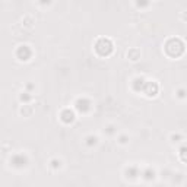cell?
Wrapping results in <instances>:
<instances>
[{"label": "cell", "instance_id": "cell-8", "mask_svg": "<svg viewBox=\"0 0 187 187\" xmlns=\"http://www.w3.org/2000/svg\"><path fill=\"white\" fill-rule=\"evenodd\" d=\"M127 57H129L130 60L136 62L137 59H140V51L137 50V48H130V50H129V53H127Z\"/></svg>", "mask_w": 187, "mask_h": 187}, {"label": "cell", "instance_id": "cell-9", "mask_svg": "<svg viewBox=\"0 0 187 187\" xmlns=\"http://www.w3.org/2000/svg\"><path fill=\"white\" fill-rule=\"evenodd\" d=\"M32 111H34L32 105H23V107L21 108V114H22L23 117H29V116L32 114Z\"/></svg>", "mask_w": 187, "mask_h": 187}, {"label": "cell", "instance_id": "cell-6", "mask_svg": "<svg viewBox=\"0 0 187 187\" xmlns=\"http://www.w3.org/2000/svg\"><path fill=\"white\" fill-rule=\"evenodd\" d=\"M12 162H13V165H16V167H23L25 162H26V159H25L23 155H16V156H13Z\"/></svg>", "mask_w": 187, "mask_h": 187}, {"label": "cell", "instance_id": "cell-19", "mask_svg": "<svg viewBox=\"0 0 187 187\" xmlns=\"http://www.w3.org/2000/svg\"><path fill=\"white\" fill-rule=\"evenodd\" d=\"M31 22H32V19H31V18H26V19H25V25H26V26H29V28L32 26V23H31Z\"/></svg>", "mask_w": 187, "mask_h": 187}, {"label": "cell", "instance_id": "cell-21", "mask_svg": "<svg viewBox=\"0 0 187 187\" xmlns=\"http://www.w3.org/2000/svg\"><path fill=\"white\" fill-rule=\"evenodd\" d=\"M180 137H181L180 135H175V136H172L171 139H172V142H178V139H180Z\"/></svg>", "mask_w": 187, "mask_h": 187}, {"label": "cell", "instance_id": "cell-22", "mask_svg": "<svg viewBox=\"0 0 187 187\" xmlns=\"http://www.w3.org/2000/svg\"><path fill=\"white\" fill-rule=\"evenodd\" d=\"M40 1H41L43 4H50L51 3V0H40Z\"/></svg>", "mask_w": 187, "mask_h": 187}, {"label": "cell", "instance_id": "cell-13", "mask_svg": "<svg viewBox=\"0 0 187 187\" xmlns=\"http://www.w3.org/2000/svg\"><path fill=\"white\" fill-rule=\"evenodd\" d=\"M143 174H145V178H146V180H151V178H153V175H155V172L151 170H146Z\"/></svg>", "mask_w": 187, "mask_h": 187}, {"label": "cell", "instance_id": "cell-7", "mask_svg": "<svg viewBox=\"0 0 187 187\" xmlns=\"http://www.w3.org/2000/svg\"><path fill=\"white\" fill-rule=\"evenodd\" d=\"M76 108L81 110V111L89 110V101H86V100H78L76 101Z\"/></svg>", "mask_w": 187, "mask_h": 187}, {"label": "cell", "instance_id": "cell-4", "mask_svg": "<svg viewBox=\"0 0 187 187\" xmlns=\"http://www.w3.org/2000/svg\"><path fill=\"white\" fill-rule=\"evenodd\" d=\"M31 54H32V53H31V50H29L26 45H21L16 51V56L21 60H28V59L31 57Z\"/></svg>", "mask_w": 187, "mask_h": 187}, {"label": "cell", "instance_id": "cell-14", "mask_svg": "<svg viewBox=\"0 0 187 187\" xmlns=\"http://www.w3.org/2000/svg\"><path fill=\"white\" fill-rule=\"evenodd\" d=\"M177 95H178V98H186V97H187V91H186V89H178Z\"/></svg>", "mask_w": 187, "mask_h": 187}, {"label": "cell", "instance_id": "cell-16", "mask_svg": "<svg viewBox=\"0 0 187 187\" xmlns=\"http://www.w3.org/2000/svg\"><path fill=\"white\" fill-rule=\"evenodd\" d=\"M60 164H62V162L57 161V159H53V161H51V167H53V168H60Z\"/></svg>", "mask_w": 187, "mask_h": 187}, {"label": "cell", "instance_id": "cell-3", "mask_svg": "<svg viewBox=\"0 0 187 187\" xmlns=\"http://www.w3.org/2000/svg\"><path fill=\"white\" fill-rule=\"evenodd\" d=\"M143 92L148 97H155L158 94V84L156 82H146L143 86Z\"/></svg>", "mask_w": 187, "mask_h": 187}, {"label": "cell", "instance_id": "cell-11", "mask_svg": "<svg viewBox=\"0 0 187 187\" xmlns=\"http://www.w3.org/2000/svg\"><path fill=\"white\" fill-rule=\"evenodd\" d=\"M180 158H181L184 162H187V146H183V148L180 149Z\"/></svg>", "mask_w": 187, "mask_h": 187}, {"label": "cell", "instance_id": "cell-1", "mask_svg": "<svg viewBox=\"0 0 187 187\" xmlns=\"http://www.w3.org/2000/svg\"><path fill=\"white\" fill-rule=\"evenodd\" d=\"M184 51V43L180 38H170L165 43V53L171 57H178Z\"/></svg>", "mask_w": 187, "mask_h": 187}, {"label": "cell", "instance_id": "cell-10", "mask_svg": "<svg viewBox=\"0 0 187 187\" xmlns=\"http://www.w3.org/2000/svg\"><path fill=\"white\" fill-rule=\"evenodd\" d=\"M145 79L143 78H137V79H135V89L136 91H143V86H145Z\"/></svg>", "mask_w": 187, "mask_h": 187}, {"label": "cell", "instance_id": "cell-2", "mask_svg": "<svg viewBox=\"0 0 187 187\" xmlns=\"http://www.w3.org/2000/svg\"><path fill=\"white\" fill-rule=\"evenodd\" d=\"M95 51L100 56H102V57L111 54V51H113V43H111V40H108V38H100L97 41V44H95Z\"/></svg>", "mask_w": 187, "mask_h": 187}, {"label": "cell", "instance_id": "cell-17", "mask_svg": "<svg viewBox=\"0 0 187 187\" xmlns=\"http://www.w3.org/2000/svg\"><path fill=\"white\" fill-rule=\"evenodd\" d=\"M148 3H149V0H137V4L142 6V7H143V6H148Z\"/></svg>", "mask_w": 187, "mask_h": 187}, {"label": "cell", "instance_id": "cell-20", "mask_svg": "<svg viewBox=\"0 0 187 187\" xmlns=\"http://www.w3.org/2000/svg\"><path fill=\"white\" fill-rule=\"evenodd\" d=\"M119 142H120V143H126V142H127V136H121Z\"/></svg>", "mask_w": 187, "mask_h": 187}, {"label": "cell", "instance_id": "cell-5", "mask_svg": "<svg viewBox=\"0 0 187 187\" xmlns=\"http://www.w3.org/2000/svg\"><path fill=\"white\" fill-rule=\"evenodd\" d=\"M62 120H63L65 123H72V121L75 120V114H73V111H70V110H65V111L62 113Z\"/></svg>", "mask_w": 187, "mask_h": 187}, {"label": "cell", "instance_id": "cell-18", "mask_svg": "<svg viewBox=\"0 0 187 187\" xmlns=\"http://www.w3.org/2000/svg\"><path fill=\"white\" fill-rule=\"evenodd\" d=\"M29 98H31V97L26 95V94H22V95H21V101H29Z\"/></svg>", "mask_w": 187, "mask_h": 187}, {"label": "cell", "instance_id": "cell-15", "mask_svg": "<svg viewBox=\"0 0 187 187\" xmlns=\"http://www.w3.org/2000/svg\"><path fill=\"white\" fill-rule=\"evenodd\" d=\"M97 143V137L95 136H89L88 137V145L91 146V145H95Z\"/></svg>", "mask_w": 187, "mask_h": 187}, {"label": "cell", "instance_id": "cell-12", "mask_svg": "<svg viewBox=\"0 0 187 187\" xmlns=\"http://www.w3.org/2000/svg\"><path fill=\"white\" fill-rule=\"evenodd\" d=\"M129 174H130V177H132V178L137 177V168H135V167H133V168L127 170V175H129Z\"/></svg>", "mask_w": 187, "mask_h": 187}]
</instances>
